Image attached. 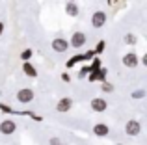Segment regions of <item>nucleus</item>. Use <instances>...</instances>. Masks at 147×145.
Masks as SVG:
<instances>
[{
    "label": "nucleus",
    "instance_id": "f257e3e1",
    "mask_svg": "<svg viewBox=\"0 0 147 145\" xmlns=\"http://www.w3.org/2000/svg\"><path fill=\"white\" fill-rule=\"evenodd\" d=\"M121 63L127 67V69H134V67H138V65H140V58H138V54H136V52H129V54H125V56H123Z\"/></svg>",
    "mask_w": 147,
    "mask_h": 145
},
{
    "label": "nucleus",
    "instance_id": "f03ea898",
    "mask_svg": "<svg viewBox=\"0 0 147 145\" xmlns=\"http://www.w3.org/2000/svg\"><path fill=\"white\" fill-rule=\"evenodd\" d=\"M140 130H142V125H140V121H136V119H130V121H127V125H125V132H127V136H138L140 134Z\"/></svg>",
    "mask_w": 147,
    "mask_h": 145
},
{
    "label": "nucleus",
    "instance_id": "7ed1b4c3",
    "mask_svg": "<svg viewBox=\"0 0 147 145\" xmlns=\"http://www.w3.org/2000/svg\"><path fill=\"white\" fill-rule=\"evenodd\" d=\"M86 34L84 32H75L71 36V41H69V45H71L73 48H80V47H84V45H86Z\"/></svg>",
    "mask_w": 147,
    "mask_h": 145
},
{
    "label": "nucleus",
    "instance_id": "20e7f679",
    "mask_svg": "<svg viewBox=\"0 0 147 145\" xmlns=\"http://www.w3.org/2000/svg\"><path fill=\"white\" fill-rule=\"evenodd\" d=\"M15 130H17V123H15L13 119H4L2 123H0V132H2L4 136L13 134Z\"/></svg>",
    "mask_w": 147,
    "mask_h": 145
},
{
    "label": "nucleus",
    "instance_id": "39448f33",
    "mask_svg": "<svg viewBox=\"0 0 147 145\" xmlns=\"http://www.w3.org/2000/svg\"><path fill=\"white\" fill-rule=\"evenodd\" d=\"M17 101L22 102V104H28V102L34 101V91L28 89V87H22V89L17 91Z\"/></svg>",
    "mask_w": 147,
    "mask_h": 145
},
{
    "label": "nucleus",
    "instance_id": "423d86ee",
    "mask_svg": "<svg viewBox=\"0 0 147 145\" xmlns=\"http://www.w3.org/2000/svg\"><path fill=\"white\" fill-rule=\"evenodd\" d=\"M106 13L104 11H95L93 15H91V26L93 28H102L104 24H106Z\"/></svg>",
    "mask_w": 147,
    "mask_h": 145
},
{
    "label": "nucleus",
    "instance_id": "0eeeda50",
    "mask_svg": "<svg viewBox=\"0 0 147 145\" xmlns=\"http://www.w3.org/2000/svg\"><path fill=\"white\" fill-rule=\"evenodd\" d=\"M90 106H91V110H93V112H104V110L108 108V102L104 101L102 97H95V99H91Z\"/></svg>",
    "mask_w": 147,
    "mask_h": 145
},
{
    "label": "nucleus",
    "instance_id": "6e6552de",
    "mask_svg": "<svg viewBox=\"0 0 147 145\" xmlns=\"http://www.w3.org/2000/svg\"><path fill=\"white\" fill-rule=\"evenodd\" d=\"M67 48H69V41H65L63 37H56V39L52 41V50L54 52H60L61 54V52H65Z\"/></svg>",
    "mask_w": 147,
    "mask_h": 145
},
{
    "label": "nucleus",
    "instance_id": "1a4fd4ad",
    "mask_svg": "<svg viewBox=\"0 0 147 145\" xmlns=\"http://www.w3.org/2000/svg\"><path fill=\"white\" fill-rule=\"evenodd\" d=\"M71 108H73V99H69V97L60 99V101H58V104H56V110H58V112H61V113L69 112Z\"/></svg>",
    "mask_w": 147,
    "mask_h": 145
},
{
    "label": "nucleus",
    "instance_id": "9d476101",
    "mask_svg": "<svg viewBox=\"0 0 147 145\" xmlns=\"http://www.w3.org/2000/svg\"><path fill=\"white\" fill-rule=\"evenodd\" d=\"M93 134L97 136V138H106L108 134H110V128H108L106 123H95L93 127Z\"/></svg>",
    "mask_w": 147,
    "mask_h": 145
},
{
    "label": "nucleus",
    "instance_id": "9b49d317",
    "mask_svg": "<svg viewBox=\"0 0 147 145\" xmlns=\"http://www.w3.org/2000/svg\"><path fill=\"white\" fill-rule=\"evenodd\" d=\"M90 82H106V69H97L90 75Z\"/></svg>",
    "mask_w": 147,
    "mask_h": 145
},
{
    "label": "nucleus",
    "instance_id": "f8f14e48",
    "mask_svg": "<svg viewBox=\"0 0 147 145\" xmlns=\"http://www.w3.org/2000/svg\"><path fill=\"white\" fill-rule=\"evenodd\" d=\"M22 71H24V75H26V76H30V78H36V76H37L36 67H34L30 62H24V63H22Z\"/></svg>",
    "mask_w": 147,
    "mask_h": 145
},
{
    "label": "nucleus",
    "instance_id": "ddd939ff",
    "mask_svg": "<svg viewBox=\"0 0 147 145\" xmlns=\"http://www.w3.org/2000/svg\"><path fill=\"white\" fill-rule=\"evenodd\" d=\"M65 13H67L69 17H76V15L80 13V9H78V6H76L75 2H67L65 4Z\"/></svg>",
    "mask_w": 147,
    "mask_h": 145
},
{
    "label": "nucleus",
    "instance_id": "4468645a",
    "mask_svg": "<svg viewBox=\"0 0 147 145\" xmlns=\"http://www.w3.org/2000/svg\"><path fill=\"white\" fill-rule=\"evenodd\" d=\"M32 54H34V52L30 50V48H24V50L21 52V60H22V62H30V58H32Z\"/></svg>",
    "mask_w": 147,
    "mask_h": 145
},
{
    "label": "nucleus",
    "instance_id": "2eb2a0df",
    "mask_svg": "<svg viewBox=\"0 0 147 145\" xmlns=\"http://www.w3.org/2000/svg\"><path fill=\"white\" fill-rule=\"evenodd\" d=\"M80 60H84V56H75V58H69L67 63H65V67H67V69H71V67L75 65L76 62H80Z\"/></svg>",
    "mask_w": 147,
    "mask_h": 145
},
{
    "label": "nucleus",
    "instance_id": "dca6fc26",
    "mask_svg": "<svg viewBox=\"0 0 147 145\" xmlns=\"http://www.w3.org/2000/svg\"><path fill=\"white\" fill-rule=\"evenodd\" d=\"M100 89H102V93H112L114 91V86L108 82H100Z\"/></svg>",
    "mask_w": 147,
    "mask_h": 145
},
{
    "label": "nucleus",
    "instance_id": "f3484780",
    "mask_svg": "<svg viewBox=\"0 0 147 145\" xmlns=\"http://www.w3.org/2000/svg\"><path fill=\"white\" fill-rule=\"evenodd\" d=\"M104 47H106V43H104V41H99L97 47H95V50H93V54H102V52H104Z\"/></svg>",
    "mask_w": 147,
    "mask_h": 145
},
{
    "label": "nucleus",
    "instance_id": "a211bd4d",
    "mask_svg": "<svg viewBox=\"0 0 147 145\" xmlns=\"http://www.w3.org/2000/svg\"><path fill=\"white\" fill-rule=\"evenodd\" d=\"M130 97H132V99H144L145 97V91L144 89H136V91L130 93Z\"/></svg>",
    "mask_w": 147,
    "mask_h": 145
},
{
    "label": "nucleus",
    "instance_id": "6ab92c4d",
    "mask_svg": "<svg viewBox=\"0 0 147 145\" xmlns=\"http://www.w3.org/2000/svg\"><path fill=\"white\" fill-rule=\"evenodd\" d=\"M125 43H127V45H134V43H136V36H132V34H127V36H125Z\"/></svg>",
    "mask_w": 147,
    "mask_h": 145
},
{
    "label": "nucleus",
    "instance_id": "aec40b11",
    "mask_svg": "<svg viewBox=\"0 0 147 145\" xmlns=\"http://www.w3.org/2000/svg\"><path fill=\"white\" fill-rule=\"evenodd\" d=\"M0 110H2V112H6V113H11V112H13V110H11L7 104H0Z\"/></svg>",
    "mask_w": 147,
    "mask_h": 145
},
{
    "label": "nucleus",
    "instance_id": "412c9836",
    "mask_svg": "<svg viewBox=\"0 0 147 145\" xmlns=\"http://www.w3.org/2000/svg\"><path fill=\"white\" fill-rule=\"evenodd\" d=\"M60 143V138H50V145H58Z\"/></svg>",
    "mask_w": 147,
    "mask_h": 145
},
{
    "label": "nucleus",
    "instance_id": "4be33fe9",
    "mask_svg": "<svg viewBox=\"0 0 147 145\" xmlns=\"http://www.w3.org/2000/svg\"><path fill=\"white\" fill-rule=\"evenodd\" d=\"M61 80H63V82H69L71 78H69V75H65V72H63V75H61Z\"/></svg>",
    "mask_w": 147,
    "mask_h": 145
},
{
    "label": "nucleus",
    "instance_id": "5701e85b",
    "mask_svg": "<svg viewBox=\"0 0 147 145\" xmlns=\"http://www.w3.org/2000/svg\"><path fill=\"white\" fill-rule=\"evenodd\" d=\"M142 65H147V54L142 56Z\"/></svg>",
    "mask_w": 147,
    "mask_h": 145
},
{
    "label": "nucleus",
    "instance_id": "b1692460",
    "mask_svg": "<svg viewBox=\"0 0 147 145\" xmlns=\"http://www.w3.org/2000/svg\"><path fill=\"white\" fill-rule=\"evenodd\" d=\"M2 34H4V22L0 21V36H2Z\"/></svg>",
    "mask_w": 147,
    "mask_h": 145
},
{
    "label": "nucleus",
    "instance_id": "393cba45",
    "mask_svg": "<svg viewBox=\"0 0 147 145\" xmlns=\"http://www.w3.org/2000/svg\"><path fill=\"white\" fill-rule=\"evenodd\" d=\"M67 2H76V0H67Z\"/></svg>",
    "mask_w": 147,
    "mask_h": 145
},
{
    "label": "nucleus",
    "instance_id": "a878e982",
    "mask_svg": "<svg viewBox=\"0 0 147 145\" xmlns=\"http://www.w3.org/2000/svg\"><path fill=\"white\" fill-rule=\"evenodd\" d=\"M58 145H61V143H58Z\"/></svg>",
    "mask_w": 147,
    "mask_h": 145
}]
</instances>
